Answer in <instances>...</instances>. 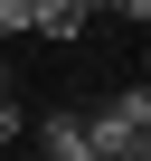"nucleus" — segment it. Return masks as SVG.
Here are the masks:
<instances>
[{"label": "nucleus", "mask_w": 151, "mask_h": 161, "mask_svg": "<svg viewBox=\"0 0 151 161\" xmlns=\"http://www.w3.org/2000/svg\"><path fill=\"white\" fill-rule=\"evenodd\" d=\"M132 133H142V123H123L113 104H95V114H85V161H132Z\"/></svg>", "instance_id": "nucleus-1"}, {"label": "nucleus", "mask_w": 151, "mask_h": 161, "mask_svg": "<svg viewBox=\"0 0 151 161\" xmlns=\"http://www.w3.org/2000/svg\"><path fill=\"white\" fill-rule=\"evenodd\" d=\"M85 19H95L85 0H29V29H38V38H57V47H66V38H85Z\"/></svg>", "instance_id": "nucleus-2"}, {"label": "nucleus", "mask_w": 151, "mask_h": 161, "mask_svg": "<svg viewBox=\"0 0 151 161\" xmlns=\"http://www.w3.org/2000/svg\"><path fill=\"white\" fill-rule=\"evenodd\" d=\"M38 161H85V114H66V104H57V114L38 123Z\"/></svg>", "instance_id": "nucleus-3"}, {"label": "nucleus", "mask_w": 151, "mask_h": 161, "mask_svg": "<svg viewBox=\"0 0 151 161\" xmlns=\"http://www.w3.org/2000/svg\"><path fill=\"white\" fill-rule=\"evenodd\" d=\"M113 114H123V123H151V86H123V95H113Z\"/></svg>", "instance_id": "nucleus-4"}, {"label": "nucleus", "mask_w": 151, "mask_h": 161, "mask_svg": "<svg viewBox=\"0 0 151 161\" xmlns=\"http://www.w3.org/2000/svg\"><path fill=\"white\" fill-rule=\"evenodd\" d=\"M29 29V0H0V38H19Z\"/></svg>", "instance_id": "nucleus-5"}, {"label": "nucleus", "mask_w": 151, "mask_h": 161, "mask_svg": "<svg viewBox=\"0 0 151 161\" xmlns=\"http://www.w3.org/2000/svg\"><path fill=\"white\" fill-rule=\"evenodd\" d=\"M0 95H10V66H0Z\"/></svg>", "instance_id": "nucleus-6"}, {"label": "nucleus", "mask_w": 151, "mask_h": 161, "mask_svg": "<svg viewBox=\"0 0 151 161\" xmlns=\"http://www.w3.org/2000/svg\"><path fill=\"white\" fill-rule=\"evenodd\" d=\"M0 161H10V142H0Z\"/></svg>", "instance_id": "nucleus-7"}]
</instances>
